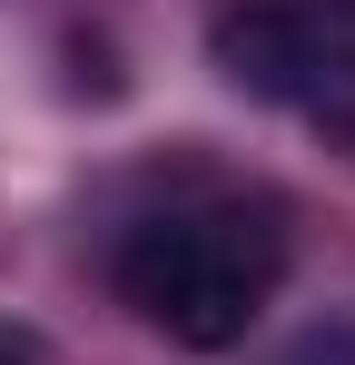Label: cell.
<instances>
[{
	"label": "cell",
	"mask_w": 355,
	"mask_h": 365,
	"mask_svg": "<svg viewBox=\"0 0 355 365\" xmlns=\"http://www.w3.org/2000/svg\"><path fill=\"white\" fill-rule=\"evenodd\" d=\"M109 287L148 336H168L187 356H227L267 297L287 287V217L267 197H178L148 207L128 237L109 247Z\"/></svg>",
	"instance_id": "cell-1"
},
{
	"label": "cell",
	"mask_w": 355,
	"mask_h": 365,
	"mask_svg": "<svg viewBox=\"0 0 355 365\" xmlns=\"http://www.w3.org/2000/svg\"><path fill=\"white\" fill-rule=\"evenodd\" d=\"M207 50L247 99H277L326 138H355V0H237Z\"/></svg>",
	"instance_id": "cell-2"
}]
</instances>
